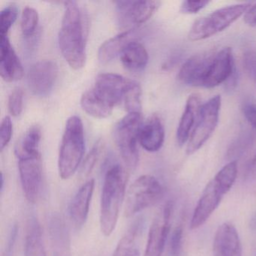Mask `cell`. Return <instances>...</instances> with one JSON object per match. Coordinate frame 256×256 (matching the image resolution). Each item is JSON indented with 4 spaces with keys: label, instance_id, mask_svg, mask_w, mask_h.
Returning <instances> with one entry per match:
<instances>
[{
    "label": "cell",
    "instance_id": "obj_26",
    "mask_svg": "<svg viewBox=\"0 0 256 256\" xmlns=\"http://www.w3.org/2000/svg\"><path fill=\"white\" fill-rule=\"evenodd\" d=\"M80 104L85 112L98 119L108 118L113 112V108L104 103L92 89L86 91L80 98Z\"/></svg>",
    "mask_w": 256,
    "mask_h": 256
},
{
    "label": "cell",
    "instance_id": "obj_37",
    "mask_svg": "<svg viewBox=\"0 0 256 256\" xmlns=\"http://www.w3.org/2000/svg\"><path fill=\"white\" fill-rule=\"evenodd\" d=\"M244 22L250 26H256V4L252 6L244 17Z\"/></svg>",
    "mask_w": 256,
    "mask_h": 256
},
{
    "label": "cell",
    "instance_id": "obj_17",
    "mask_svg": "<svg viewBox=\"0 0 256 256\" xmlns=\"http://www.w3.org/2000/svg\"><path fill=\"white\" fill-rule=\"evenodd\" d=\"M0 74L6 82H17L24 76L22 62L8 36H0Z\"/></svg>",
    "mask_w": 256,
    "mask_h": 256
},
{
    "label": "cell",
    "instance_id": "obj_39",
    "mask_svg": "<svg viewBox=\"0 0 256 256\" xmlns=\"http://www.w3.org/2000/svg\"><path fill=\"white\" fill-rule=\"evenodd\" d=\"M254 174H256V155H254V156L252 158L251 161L248 163L246 172V175L247 178L254 176Z\"/></svg>",
    "mask_w": 256,
    "mask_h": 256
},
{
    "label": "cell",
    "instance_id": "obj_12",
    "mask_svg": "<svg viewBox=\"0 0 256 256\" xmlns=\"http://www.w3.org/2000/svg\"><path fill=\"white\" fill-rule=\"evenodd\" d=\"M58 76V66L53 60H41L30 68L28 84L32 94L44 97L52 92Z\"/></svg>",
    "mask_w": 256,
    "mask_h": 256
},
{
    "label": "cell",
    "instance_id": "obj_16",
    "mask_svg": "<svg viewBox=\"0 0 256 256\" xmlns=\"http://www.w3.org/2000/svg\"><path fill=\"white\" fill-rule=\"evenodd\" d=\"M212 254L214 256H242L239 234L232 223H223L217 229L212 244Z\"/></svg>",
    "mask_w": 256,
    "mask_h": 256
},
{
    "label": "cell",
    "instance_id": "obj_28",
    "mask_svg": "<svg viewBox=\"0 0 256 256\" xmlns=\"http://www.w3.org/2000/svg\"><path fill=\"white\" fill-rule=\"evenodd\" d=\"M140 227V222H136L128 229L127 233L120 240L114 256H130L136 248L134 241Z\"/></svg>",
    "mask_w": 256,
    "mask_h": 256
},
{
    "label": "cell",
    "instance_id": "obj_33",
    "mask_svg": "<svg viewBox=\"0 0 256 256\" xmlns=\"http://www.w3.org/2000/svg\"><path fill=\"white\" fill-rule=\"evenodd\" d=\"M13 134V124L10 116H5L1 122L0 126V150L4 148L10 144Z\"/></svg>",
    "mask_w": 256,
    "mask_h": 256
},
{
    "label": "cell",
    "instance_id": "obj_32",
    "mask_svg": "<svg viewBox=\"0 0 256 256\" xmlns=\"http://www.w3.org/2000/svg\"><path fill=\"white\" fill-rule=\"evenodd\" d=\"M24 92L22 88H16L8 97V110L12 116H18L23 110Z\"/></svg>",
    "mask_w": 256,
    "mask_h": 256
},
{
    "label": "cell",
    "instance_id": "obj_10",
    "mask_svg": "<svg viewBox=\"0 0 256 256\" xmlns=\"http://www.w3.org/2000/svg\"><path fill=\"white\" fill-rule=\"evenodd\" d=\"M228 192L227 190L215 178H212L204 188L196 204L190 222V228L196 230L204 224Z\"/></svg>",
    "mask_w": 256,
    "mask_h": 256
},
{
    "label": "cell",
    "instance_id": "obj_23",
    "mask_svg": "<svg viewBox=\"0 0 256 256\" xmlns=\"http://www.w3.org/2000/svg\"><path fill=\"white\" fill-rule=\"evenodd\" d=\"M120 56L122 65L132 72L142 71L149 60V55L144 46L136 40L127 46Z\"/></svg>",
    "mask_w": 256,
    "mask_h": 256
},
{
    "label": "cell",
    "instance_id": "obj_13",
    "mask_svg": "<svg viewBox=\"0 0 256 256\" xmlns=\"http://www.w3.org/2000/svg\"><path fill=\"white\" fill-rule=\"evenodd\" d=\"M131 82L132 80L120 74L104 73L96 78L92 90L104 102L114 108L124 101L126 91Z\"/></svg>",
    "mask_w": 256,
    "mask_h": 256
},
{
    "label": "cell",
    "instance_id": "obj_29",
    "mask_svg": "<svg viewBox=\"0 0 256 256\" xmlns=\"http://www.w3.org/2000/svg\"><path fill=\"white\" fill-rule=\"evenodd\" d=\"M38 23V14L35 8L26 7L22 13V34L25 36H31L35 32Z\"/></svg>",
    "mask_w": 256,
    "mask_h": 256
},
{
    "label": "cell",
    "instance_id": "obj_19",
    "mask_svg": "<svg viewBox=\"0 0 256 256\" xmlns=\"http://www.w3.org/2000/svg\"><path fill=\"white\" fill-rule=\"evenodd\" d=\"M94 188L95 180H90L79 188L70 204V218L77 228L83 227L88 220Z\"/></svg>",
    "mask_w": 256,
    "mask_h": 256
},
{
    "label": "cell",
    "instance_id": "obj_18",
    "mask_svg": "<svg viewBox=\"0 0 256 256\" xmlns=\"http://www.w3.org/2000/svg\"><path fill=\"white\" fill-rule=\"evenodd\" d=\"M48 224L52 256H72L70 230L64 218L58 214H50Z\"/></svg>",
    "mask_w": 256,
    "mask_h": 256
},
{
    "label": "cell",
    "instance_id": "obj_1",
    "mask_svg": "<svg viewBox=\"0 0 256 256\" xmlns=\"http://www.w3.org/2000/svg\"><path fill=\"white\" fill-rule=\"evenodd\" d=\"M64 17L59 32L61 53L70 67L83 68L86 62V28L84 18L76 1L64 2Z\"/></svg>",
    "mask_w": 256,
    "mask_h": 256
},
{
    "label": "cell",
    "instance_id": "obj_8",
    "mask_svg": "<svg viewBox=\"0 0 256 256\" xmlns=\"http://www.w3.org/2000/svg\"><path fill=\"white\" fill-rule=\"evenodd\" d=\"M19 174L22 190L30 203L38 202L42 191V163L41 154L18 158Z\"/></svg>",
    "mask_w": 256,
    "mask_h": 256
},
{
    "label": "cell",
    "instance_id": "obj_34",
    "mask_svg": "<svg viewBox=\"0 0 256 256\" xmlns=\"http://www.w3.org/2000/svg\"><path fill=\"white\" fill-rule=\"evenodd\" d=\"M102 143L100 140H98L95 146L91 150L88 156L85 158L84 162L83 167H82V173L84 174H89L92 172L94 166H95L96 162L97 160H98V156H100V151H101L102 146Z\"/></svg>",
    "mask_w": 256,
    "mask_h": 256
},
{
    "label": "cell",
    "instance_id": "obj_4",
    "mask_svg": "<svg viewBox=\"0 0 256 256\" xmlns=\"http://www.w3.org/2000/svg\"><path fill=\"white\" fill-rule=\"evenodd\" d=\"M251 6L252 2L235 4L223 7L200 18L192 26L188 38L192 42L200 41L222 32L245 14Z\"/></svg>",
    "mask_w": 256,
    "mask_h": 256
},
{
    "label": "cell",
    "instance_id": "obj_2",
    "mask_svg": "<svg viewBox=\"0 0 256 256\" xmlns=\"http://www.w3.org/2000/svg\"><path fill=\"white\" fill-rule=\"evenodd\" d=\"M127 179L126 172L120 164L112 166L104 175L100 206V227L106 236H110L116 228L125 198Z\"/></svg>",
    "mask_w": 256,
    "mask_h": 256
},
{
    "label": "cell",
    "instance_id": "obj_36",
    "mask_svg": "<svg viewBox=\"0 0 256 256\" xmlns=\"http://www.w3.org/2000/svg\"><path fill=\"white\" fill-rule=\"evenodd\" d=\"M244 114L250 125L256 128V104H246L244 108Z\"/></svg>",
    "mask_w": 256,
    "mask_h": 256
},
{
    "label": "cell",
    "instance_id": "obj_20",
    "mask_svg": "<svg viewBox=\"0 0 256 256\" xmlns=\"http://www.w3.org/2000/svg\"><path fill=\"white\" fill-rule=\"evenodd\" d=\"M202 104V100L197 94L188 96L176 130V140L180 146H184L186 142L188 143L198 119Z\"/></svg>",
    "mask_w": 256,
    "mask_h": 256
},
{
    "label": "cell",
    "instance_id": "obj_15",
    "mask_svg": "<svg viewBox=\"0 0 256 256\" xmlns=\"http://www.w3.org/2000/svg\"><path fill=\"white\" fill-rule=\"evenodd\" d=\"M236 71L233 52L229 47L216 52L202 88H214L228 80Z\"/></svg>",
    "mask_w": 256,
    "mask_h": 256
},
{
    "label": "cell",
    "instance_id": "obj_22",
    "mask_svg": "<svg viewBox=\"0 0 256 256\" xmlns=\"http://www.w3.org/2000/svg\"><path fill=\"white\" fill-rule=\"evenodd\" d=\"M136 30L130 29L104 42L98 49V58L100 62L107 64L118 55H121L130 43L136 41Z\"/></svg>",
    "mask_w": 256,
    "mask_h": 256
},
{
    "label": "cell",
    "instance_id": "obj_14",
    "mask_svg": "<svg viewBox=\"0 0 256 256\" xmlns=\"http://www.w3.org/2000/svg\"><path fill=\"white\" fill-rule=\"evenodd\" d=\"M216 52L208 50L188 58L180 70L179 80L188 86L202 88Z\"/></svg>",
    "mask_w": 256,
    "mask_h": 256
},
{
    "label": "cell",
    "instance_id": "obj_7",
    "mask_svg": "<svg viewBox=\"0 0 256 256\" xmlns=\"http://www.w3.org/2000/svg\"><path fill=\"white\" fill-rule=\"evenodd\" d=\"M222 98L215 96L202 104L198 119L186 146L187 155L197 152L214 134L218 125Z\"/></svg>",
    "mask_w": 256,
    "mask_h": 256
},
{
    "label": "cell",
    "instance_id": "obj_9",
    "mask_svg": "<svg viewBox=\"0 0 256 256\" xmlns=\"http://www.w3.org/2000/svg\"><path fill=\"white\" fill-rule=\"evenodd\" d=\"M173 203L166 202L156 214L148 234L144 256H162L172 227Z\"/></svg>",
    "mask_w": 256,
    "mask_h": 256
},
{
    "label": "cell",
    "instance_id": "obj_35",
    "mask_svg": "<svg viewBox=\"0 0 256 256\" xmlns=\"http://www.w3.org/2000/svg\"><path fill=\"white\" fill-rule=\"evenodd\" d=\"M210 1L206 0H199V1H184L180 7V12L184 14H196L200 10L208 6Z\"/></svg>",
    "mask_w": 256,
    "mask_h": 256
},
{
    "label": "cell",
    "instance_id": "obj_30",
    "mask_svg": "<svg viewBox=\"0 0 256 256\" xmlns=\"http://www.w3.org/2000/svg\"><path fill=\"white\" fill-rule=\"evenodd\" d=\"M17 7L10 6L0 13V36H8V31L16 22L18 17Z\"/></svg>",
    "mask_w": 256,
    "mask_h": 256
},
{
    "label": "cell",
    "instance_id": "obj_25",
    "mask_svg": "<svg viewBox=\"0 0 256 256\" xmlns=\"http://www.w3.org/2000/svg\"><path fill=\"white\" fill-rule=\"evenodd\" d=\"M41 138L40 127L38 126H31L16 144V154L18 158L40 154L38 148Z\"/></svg>",
    "mask_w": 256,
    "mask_h": 256
},
{
    "label": "cell",
    "instance_id": "obj_31",
    "mask_svg": "<svg viewBox=\"0 0 256 256\" xmlns=\"http://www.w3.org/2000/svg\"><path fill=\"white\" fill-rule=\"evenodd\" d=\"M182 240H184V228L182 224L176 226L169 240V256H181L182 254Z\"/></svg>",
    "mask_w": 256,
    "mask_h": 256
},
{
    "label": "cell",
    "instance_id": "obj_6",
    "mask_svg": "<svg viewBox=\"0 0 256 256\" xmlns=\"http://www.w3.org/2000/svg\"><path fill=\"white\" fill-rule=\"evenodd\" d=\"M164 194L161 182L151 175H142L132 182L126 193L125 215L132 217L160 202Z\"/></svg>",
    "mask_w": 256,
    "mask_h": 256
},
{
    "label": "cell",
    "instance_id": "obj_3",
    "mask_svg": "<svg viewBox=\"0 0 256 256\" xmlns=\"http://www.w3.org/2000/svg\"><path fill=\"white\" fill-rule=\"evenodd\" d=\"M85 150L84 132L82 119L68 118L62 136L58 158V170L62 179H70L80 166Z\"/></svg>",
    "mask_w": 256,
    "mask_h": 256
},
{
    "label": "cell",
    "instance_id": "obj_40",
    "mask_svg": "<svg viewBox=\"0 0 256 256\" xmlns=\"http://www.w3.org/2000/svg\"><path fill=\"white\" fill-rule=\"evenodd\" d=\"M130 256H139V252L138 251L137 248H136V250L133 251V252L132 253V254Z\"/></svg>",
    "mask_w": 256,
    "mask_h": 256
},
{
    "label": "cell",
    "instance_id": "obj_24",
    "mask_svg": "<svg viewBox=\"0 0 256 256\" xmlns=\"http://www.w3.org/2000/svg\"><path fill=\"white\" fill-rule=\"evenodd\" d=\"M25 256H47L41 226L35 217L30 220L26 229Z\"/></svg>",
    "mask_w": 256,
    "mask_h": 256
},
{
    "label": "cell",
    "instance_id": "obj_38",
    "mask_svg": "<svg viewBox=\"0 0 256 256\" xmlns=\"http://www.w3.org/2000/svg\"><path fill=\"white\" fill-rule=\"evenodd\" d=\"M18 236V227L14 226L11 230L10 239H8V245H7L6 251V256H12V254L13 248H14L16 240Z\"/></svg>",
    "mask_w": 256,
    "mask_h": 256
},
{
    "label": "cell",
    "instance_id": "obj_11",
    "mask_svg": "<svg viewBox=\"0 0 256 256\" xmlns=\"http://www.w3.org/2000/svg\"><path fill=\"white\" fill-rule=\"evenodd\" d=\"M120 26L132 28L149 20L160 8L158 1H116L115 2Z\"/></svg>",
    "mask_w": 256,
    "mask_h": 256
},
{
    "label": "cell",
    "instance_id": "obj_27",
    "mask_svg": "<svg viewBox=\"0 0 256 256\" xmlns=\"http://www.w3.org/2000/svg\"><path fill=\"white\" fill-rule=\"evenodd\" d=\"M142 90L140 84L132 80L124 97V106L128 113H142Z\"/></svg>",
    "mask_w": 256,
    "mask_h": 256
},
{
    "label": "cell",
    "instance_id": "obj_5",
    "mask_svg": "<svg viewBox=\"0 0 256 256\" xmlns=\"http://www.w3.org/2000/svg\"><path fill=\"white\" fill-rule=\"evenodd\" d=\"M142 125V113H130L120 120L114 128V139L120 154L127 167L132 170L138 164V144Z\"/></svg>",
    "mask_w": 256,
    "mask_h": 256
},
{
    "label": "cell",
    "instance_id": "obj_21",
    "mask_svg": "<svg viewBox=\"0 0 256 256\" xmlns=\"http://www.w3.org/2000/svg\"><path fill=\"white\" fill-rule=\"evenodd\" d=\"M164 128L157 115H152L142 125L139 134V143L148 152H157L164 144Z\"/></svg>",
    "mask_w": 256,
    "mask_h": 256
}]
</instances>
